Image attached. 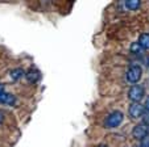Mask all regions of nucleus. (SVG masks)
I'll list each match as a JSON object with an SVG mask.
<instances>
[{"instance_id":"f257e3e1","label":"nucleus","mask_w":149,"mask_h":147,"mask_svg":"<svg viewBox=\"0 0 149 147\" xmlns=\"http://www.w3.org/2000/svg\"><path fill=\"white\" fill-rule=\"evenodd\" d=\"M123 118H124L123 113H121V112H119V110H115V112H112V113H111L107 118H106L104 125H106V128H108V129L118 128L121 122H123Z\"/></svg>"},{"instance_id":"f03ea898","label":"nucleus","mask_w":149,"mask_h":147,"mask_svg":"<svg viewBox=\"0 0 149 147\" xmlns=\"http://www.w3.org/2000/svg\"><path fill=\"white\" fill-rule=\"evenodd\" d=\"M144 93H145V91H144L143 86H139V84L137 86H132L131 89L128 91V99L132 103H140L143 100Z\"/></svg>"},{"instance_id":"7ed1b4c3","label":"nucleus","mask_w":149,"mask_h":147,"mask_svg":"<svg viewBox=\"0 0 149 147\" xmlns=\"http://www.w3.org/2000/svg\"><path fill=\"white\" fill-rule=\"evenodd\" d=\"M143 75V70L140 66H132L128 71H127V80L130 83H137L141 79Z\"/></svg>"},{"instance_id":"20e7f679","label":"nucleus","mask_w":149,"mask_h":147,"mask_svg":"<svg viewBox=\"0 0 149 147\" xmlns=\"http://www.w3.org/2000/svg\"><path fill=\"white\" fill-rule=\"evenodd\" d=\"M132 135H133V138L143 141V139L148 135V126L144 125V124L136 125L135 128H133V130H132Z\"/></svg>"},{"instance_id":"39448f33","label":"nucleus","mask_w":149,"mask_h":147,"mask_svg":"<svg viewBox=\"0 0 149 147\" xmlns=\"http://www.w3.org/2000/svg\"><path fill=\"white\" fill-rule=\"evenodd\" d=\"M144 112H145L144 105H141L140 103H132L130 106L128 113H130V116L132 117V118H139V117H143Z\"/></svg>"},{"instance_id":"423d86ee","label":"nucleus","mask_w":149,"mask_h":147,"mask_svg":"<svg viewBox=\"0 0 149 147\" xmlns=\"http://www.w3.org/2000/svg\"><path fill=\"white\" fill-rule=\"evenodd\" d=\"M25 78L29 83H37V81L41 79V74H40L38 70H29L28 72H25Z\"/></svg>"},{"instance_id":"0eeeda50","label":"nucleus","mask_w":149,"mask_h":147,"mask_svg":"<svg viewBox=\"0 0 149 147\" xmlns=\"http://www.w3.org/2000/svg\"><path fill=\"white\" fill-rule=\"evenodd\" d=\"M139 45L141 46V49H145V50H149V33H143L139 38Z\"/></svg>"},{"instance_id":"6e6552de","label":"nucleus","mask_w":149,"mask_h":147,"mask_svg":"<svg viewBox=\"0 0 149 147\" xmlns=\"http://www.w3.org/2000/svg\"><path fill=\"white\" fill-rule=\"evenodd\" d=\"M9 76H11L13 80H19V79H21L23 76H25V71H24L23 68H15L9 72Z\"/></svg>"},{"instance_id":"1a4fd4ad","label":"nucleus","mask_w":149,"mask_h":147,"mask_svg":"<svg viewBox=\"0 0 149 147\" xmlns=\"http://www.w3.org/2000/svg\"><path fill=\"white\" fill-rule=\"evenodd\" d=\"M140 1L139 0H127L125 1V7L131 11H136V9L140 8Z\"/></svg>"},{"instance_id":"9d476101","label":"nucleus","mask_w":149,"mask_h":147,"mask_svg":"<svg viewBox=\"0 0 149 147\" xmlns=\"http://www.w3.org/2000/svg\"><path fill=\"white\" fill-rule=\"evenodd\" d=\"M131 51L135 53V54H139L141 51V46L137 43V42H133V43L131 45Z\"/></svg>"},{"instance_id":"9b49d317","label":"nucleus","mask_w":149,"mask_h":147,"mask_svg":"<svg viewBox=\"0 0 149 147\" xmlns=\"http://www.w3.org/2000/svg\"><path fill=\"white\" fill-rule=\"evenodd\" d=\"M143 124L146 126H149V112H144L143 114Z\"/></svg>"},{"instance_id":"f8f14e48","label":"nucleus","mask_w":149,"mask_h":147,"mask_svg":"<svg viewBox=\"0 0 149 147\" xmlns=\"http://www.w3.org/2000/svg\"><path fill=\"white\" fill-rule=\"evenodd\" d=\"M141 147H149V135H146L141 142Z\"/></svg>"},{"instance_id":"ddd939ff","label":"nucleus","mask_w":149,"mask_h":147,"mask_svg":"<svg viewBox=\"0 0 149 147\" xmlns=\"http://www.w3.org/2000/svg\"><path fill=\"white\" fill-rule=\"evenodd\" d=\"M144 109H146V112H149V97L145 100V105H144Z\"/></svg>"},{"instance_id":"4468645a","label":"nucleus","mask_w":149,"mask_h":147,"mask_svg":"<svg viewBox=\"0 0 149 147\" xmlns=\"http://www.w3.org/2000/svg\"><path fill=\"white\" fill-rule=\"evenodd\" d=\"M1 122H4V113L0 110V124H1Z\"/></svg>"},{"instance_id":"2eb2a0df","label":"nucleus","mask_w":149,"mask_h":147,"mask_svg":"<svg viewBox=\"0 0 149 147\" xmlns=\"http://www.w3.org/2000/svg\"><path fill=\"white\" fill-rule=\"evenodd\" d=\"M99 147H107V146H104V144H103V146H99Z\"/></svg>"}]
</instances>
